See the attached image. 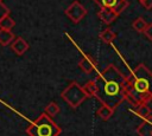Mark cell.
Masks as SVG:
<instances>
[{"label":"cell","instance_id":"1","mask_svg":"<svg viewBox=\"0 0 152 136\" xmlns=\"http://www.w3.org/2000/svg\"><path fill=\"white\" fill-rule=\"evenodd\" d=\"M97 92L95 97L101 104L116 109L127 97V76H125L115 65L109 64L95 78Z\"/></svg>","mask_w":152,"mask_h":136},{"label":"cell","instance_id":"20","mask_svg":"<svg viewBox=\"0 0 152 136\" xmlns=\"http://www.w3.org/2000/svg\"><path fill=\"white\" fill-rule=\"evenodd\" d=\"M7 14H8V9L0 2V21H1L5 17H7Z\"/></svg>","mask_w":152,"mask_h":136},{"label":"cell","instance_id":"16","mask_svg":"<svg viewBox=\"0 0 152 136\" xmlns=\"http://www.w3.org/2000/svg\"><path fill=\"white\" fill-rule=\"evenodd\" d=\"M100 38H101L102 41H104L106 44H109V43H112V41L116 38V33L113 32L110 28H106L104 31H102V32L100 33Z\"/></svg>","mask_w":152,"mask_h":136},{"label":"cell","instance_id":"21","mask_svg":"<svg viewBox=\"0 0 152 136\" xmlns=\"http://www.w3.org/2000/svg\"><path fill=\"white\" fill-rule=\"evenodd\" d=\"M140 4L142 5V7L145 9H151L152 8V0H142Z\"/></svg>","mask_w":152,"mask_h":136},{"label":"cell","instance_id":"6","mask_svg":"<svg viewBox=\"0 0 152 136\" xmlns=\"http://www.w3.org/2000/svg\"><path fill=\"white\" fill-rule=\"evenodd\" d=\"M65 14H68L70 17V19L74 21V22H78L86 14H87V9L80 4V2H74L66 11H65Z\"/></svg>","mask_w":152,"mask_h":136},{"label":"cell","instance_id":"4","mask_svg":"<svg viewBox=\"0 0 152 136\" xmlns=\"http://www.w3.org/2000/svg\"><path fill=\"white\" fill-rule=\"evenodd\" d=\"M62 98L71 106V108H77L81 103H83L88 96L84 92L83 88L80 86L76 82H72L63 92H62Z\"/></svg>","mask_w":152,"mask_h":136},{"label":"cell","instance_id":"11","mask_svg":"<svg viewBox=\"0 0 152 136\" xmlns=\"http://www.w3.org/2000/svg\"><path fill=\"white\" fill-rule=\"evenodd\" d=\"M12 48L15 51V53H18L19 56H21V54L28 48V45L25 43L24 39H21V38H17V39L12 43Z\"/></svg>","mask_w":152,"mask_h":136},{"label":"cell","instance_id":"12","mask_svg":"<svg viewBox=\"0 0 152 136\" xmlns=\"http://www.w3.org/2000/svg\"><path fill=\"white\" fill-rule=\"evenodd\" d=\"M133 112H134L135 115H138L140 118L145 119V118H147V117L151 115V108L147 105V103H142V104H140L139 106H137V108L133 110Z\"/></svg>","mask_w":152,"mask_h":136},{"label":"cell","instance_id":"15","mask_svg":"<svg viewBox=\"0 0 152 136\" xmlns=\"http://www.w3.org/2000/svg\"><path fill=\"white\" fill-rule=\"evenodd\" d=\"M13 39H14V35L10 30H5V28L0 30V44L1 45H8Z\"/></svg>","mask_w":152,"mask_h":136},{"label":"cell","instance_id":"22","mask_svg":"<svg viewBox=\"0 0 152 136\" xmlns=\"http://www.w3.org/2000/svg\"><path fill=\"white\" fill-rule=\"evenodd\" d=\"M138 1H139V2H141V1H142V0H138Z\"/></svg>","mask_w":152,"mask_h":136},{"label":"cell","instance_id":"18","mask_svg":"<svg viewBox=\"0 0 152 136\" xmlns=\"http://www.w3.org/2000/svg\"><path fill=\"white\" fill-rule=\"evenodd\" d=\"M14 26V21L7 15V17H5L1 21H0V27L1 28H5V30H11L12 27Z\"/></svg>","mask_w":152,"mask_h":136},{"label":"cell","instance_id":"9","mask_svg":"<svg viewBox=\"0 0 152 136\" xmlns=\"http://www.w3.org/2000/svg\"><path fill=\"white\" fill-rule=\"evenodd\" d=\"M97 15H99V18H100L104 24H107V25L112 24V22L119 17V14H116L113 9H109V8H101L100 12L97 13Z\"/></svg>","mask_w":152,"mask_h":136},{"label":"cell","instance_id":"14","mask_svg":"<svg viewBox=\"0 0 152 136\" xmlns=\"http://www.w3.org/2000/svg\"><path fill=\"white\" fill-rule=\"evenodd\" d=\"M84 92L87 93L88 97H95L96 92H97V84H96V80L93 79V80H89L86 85L82 86Z\"/></svg>","mask_w":152,"mask_h":136},{"label":"cell","instance_id":"17","mask_svg":"<svg viewBox=\"0 0 152 136\" xmlns=\"http://www.w3.org/2000/svg\"><path fill=\"white\" fill-rule=\"evenodd\" d=\"M45 112H46L50 117H53V116H56V115L59 112V106L57 105V103L51 102V103L45 108Z\"/></svg>","mask_w":152,"mask_h":136},{"label":"cell","instance_id":"5","mask_svg":"<svg viewBox=\"0 0 152 136\" xmlns=\"http://www.w3.org/2000/svg\"><path fill=\"white\" fill-rule=\"evenodd\" d=\"M101 8L113 9L116 14H121L129 5L127 0H94Z\"/></svg>","mask_w":152,"mask_h":136},{"label":"cell","instance_id":"10","mask_svg":"<svg viewBox=\"0 0 152 136\" xmlns=\"http://www.w3.org/2000/svg\"><path fill=\"white\" fill-rule=\"evenodd\" d=\"M113 114H114V109H112L106 104H101V106L97 109V116L101 117L103 121H108L113 116Z\"/></svg>","mask_w":152,"mask_h":136},{"label":"cell","instance_id":"13","mask_svg":"<svg viewBox=\"0 0 152 136\" xmlns=\"http://www.w3.org/2000/svg\"><path fill=\"white\" fill-rule=\"evenodd\" d=\"M147 25H148V24L145 21V19H144L142 17L137 18V19L133 20V22H132V27H133V30L137 31L138 33H144L145 30H146V27H147Z\"/></svg>","mask_w":152,"mask_h":136},{"label":"cell","instance_id":"2","mask_svg":"<svg viewBox=\"0 0 152 136\" xmlns=\"http://www.w3.org/2000/svg\"><path fill=\"white\" fill-rule=\"evenodd\" d=\"M152 99V71L144 64L137 65L127 76L126 101L134 108Z\"/></svg>","mask_w":152,"mask_h":136},{"label":"cell","instance_id":"19","mask_svg":"<svg viewBox=\"0 0 152 136\" xmlns=\"http://www.w3.org/2000/svg\"><path fill=\"white\" fill-rule=\"evenodd\" d=\"M144 34H145V37H146L150 41H152V22H150V24L147 25V27H146Z\"/></svg>","mask_w":152,"mask_h":136},{"label":"cell","instance_id":"3","mask_svg":"<svg viewBox=\"0 0 152 136\" xmlns=\"http://www.w3.org/2000/svg\"><path fill=\"white\" fill-rule=\"evenodd\" d=\"M61 132L62 129L51 119L46 112L42 114L26 129V134L28 136H58Z\"/></svg>","mask_w":152,"mask_h":136},{"label":"cell","instance_id":"7","mask_svg":"<svg viewBox=\"0 0 152 136\" xmlns=\"http://www.w3.org/2000/svg\"><path fill=\"white\" fill-rule=\"evenodd\" d=\"M135 132L138 136H152V115L142 119V122L137 127Z\"/></svg>","mask_w":152,"mask_h":136},{"label":"cell","instance_id":"8","mask_svg":"<svg viewBox=\"0 0 152 136\" xmlns=\"http://www.w3.org/2000/svg\"><path fill=\"white\" fill-rule=\"evenodd\" d=\"M78 66L81 67V70L86 73H91L95 69H96V61L93 57L90 56H84L80 61H78Z\"/></svg>","mask_w":152,"mask_h":136}]
</instances>
